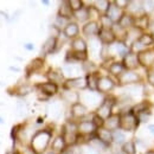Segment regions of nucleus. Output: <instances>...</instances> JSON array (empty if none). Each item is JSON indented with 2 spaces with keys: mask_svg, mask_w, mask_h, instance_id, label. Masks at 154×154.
I'll use <instances>...</instances> for the list:
<instances>
[{
  "mask_svg": "<svg viewBox=\"0 0 154 154\" xmlns=\"http://www.w3.org/2000/svg\"><path fill=\"white\" fill-rule=\"evenodd\" d=\"M87 87V79L83 77H75V78H70L64 83V88L65 89H83Z\"/></svg>",
  "mask_w": 154,
  "mask_h": 154,
  "instance_id": "nucleus-6",
  "label": "nucleus"
},
{
  "mask_svg": "<svg viewBox=\"0 0 154 154\" xmlns=\"http://www.w3.org/2000/svg\"><path fill=\"white\" fill-rule=\"evenodd\" d=\"M24 46H25V49H27V50H33V44H31V43H26Z\"/></svg>",
  "mask_w": 154,
  "mask_h": 154,
  "instance_id": "nucleus-54",
  "label": "nucleus"
},
{
  "mask_svg": "<svg viewBox=\"0 0 154 154\" xmlns=\"http://www.w3.org/2000/svg\"><path fill=\"white\" fill-rule=\"evenodd\" d=\"M56 45H57V38L56 37H50V38L46 39V42L44 43L42 50H43V52L45 55H48V54H51V52L55 51Z\"/></svg>",
  "mask_w": 154,
  "mask_h": 154,
  "instance_id": "nucleus-19",
  "label": "nucleus"
},
{
  "mask_svg": "<svg viewBox=\"0 0 154 154\" xmlns=\"http://www.w3.org/2000/svg\"><path fill=\"white\" fill-rule=\"evenodd\" d=\"M139 59H137V54H134V52H128L125 58H123V65L129 70H134L139 66Z\"/></svg>",
  "mask_w": 154,
  "mask_h": 154,
  "instance_id": "nucleus-7",
  "label": "nucleus"
},
{
  "mask_svg": "<svg viewBox=\"0 0 154 154\" xmlns=\"http://www.w3.org/2000/svg\"><path fill=\"white\" fill-rule=\"evenodd\" d=\"M123 152L126 154H135V146L133 142H126L123 145Z\"/></svg>",
  "mask_w": 154,
  "mask_h": 154,
  "instance_id": "nucleus-42",
  "label": "nucleus"
},
{
  "mask_svg": "<svg viewBox=\"0 0 154 154\" xmlns=\"http://www.w3.org/2000/svg\"><path fill=\"white\" fill-rule=\"evenodd\" d=\"M49 154H55V153H54V152H50V153H49Z\"/></svg>",
  "mask_w": 154,
  "mask_h": 154,
  "instance_id": "nucleus-61",
  "label": "nucleus"
},
{
  "mask_svg": "<svg viewBox=\"0 0 154 154\" xmlns=\"http://www.w3.org/2000/svg\"><path fill=\"white\" fill-rule=\"evenodd\" d=\"M78 25L76 23H69L65 27H64V35L68 37V38H75L77 35H78Z\"/></svg>",
  "mask_w": 154,
  "mask_h": 154,
  "instance_id": "nucleus-21",
  "label": "nucleus"
},
{
  "mask_svg": "<svg viewBox=\"0 0 154 154\" xmlns=\"http://www.w3.org/2000/svg\"><path fill=\"white\" fill-rule=\"evenodd\" d=\"M65 140L63 136H57L54 142H52V149L54 151H58V152H63L65 149Z\"/></svg>",
  "mask_w": 154,
  "mask_h": 154,
  "instance_id": "nucleus-26",
  "label": "nucleus"
},
{
  "mask_svg": "<svg viewBox=\"0 0 154 154\" xmlns=\"http://www.w3.org/2000/svg\"><path fill=\"white\" fill-rule=\"evenodd\" d=\"M89 143H90V147L93 148V149H95V151H104L106 149V147H107V145L106 143H103L98 137H94V139H90V141H89Z\"/></svg>",
  "mask_w": 154,
  "mask_h": 154,
  "instance_id": "nucleus-29",
  "label": "nucleus"
},
{
  "mask_svg": "<svg viewBox=\"0 0 154 154\" xmlns=\"http://www.w3.org/2000/svg\"><path fill=\"white\" fill-rule=\"evenodd\" d=\"M72 10L69 5V1H63L59 6V10H58V16L62 17V18H65V19H69L70 17H72Z\"/></svg>",
  "mask_w": 154,
  "mask_h": 154,
  "instance_id": "nucleus-16",
  "label": "nucleus"
},
{
  "mask_svg": "<svg viewBox=\"0 0 154 154\" xmlns=\"http://www.w3.org/2000/svg\"><path fill=\"white\" fill-rule=\"evenodd\" d=\"M98 79H100V77L97 76V74H95V72H91V74H89V75L87 76V87H88L91 91L97 90Z\"/></svg>",
  "mask_w": 154,
  "mask_h": 154,
  "instance_id": "nucleus-23",
  "label": "nucleus"
},
{
  "mask_svg": "<svg viewBox=\"0 0 154 154\" xmlns=\"http://www.w3.org/2000/svg\"><path fill=\"white\" fill-rule=\"evenodd\" d=\"M93 123H94V126L96 128H102V126L104 125V120L101 116H98L96 114V115H94V117H93Z\"/></svg>",
  "mask_w": 154,
  "mask_h": 154,
  "instance_id": "nucleus-44",
  "label": "nucleus"
},
{
  "mask_svg": "<svg viewBox=\"0 0 154 154\" xmlns=\"http://www.w3.org/2000/svg\"><path fill=\"white\" fill-rule=\"evenodd\" d=\"M69 5H70V7H71V10L74 12H77V11H79V10L83 8V2L81 0H70L69 1Z\"/></svg>",
  "mask_w": 154,
  "mask_h": 154,
  "instance_id": "nucleus-38",
  "label": "nucleus"
},
{
  "mask_svg": "<svg viewBox=\"0 0 154 154\" xmlns=\"http://www.w3.org/2000/svg\"><path fill=\"white\" fill-rule=\"evenodd\" d=\"M63 154H81V149L76 146H69L63 151Z\"/></svg>",
  "mask_w": 154,
  "mask_h": 154,
  "instance_id": "nucleus-45",
  "label": "nucleus"
},
{
  "mask_svg": "<svg viewBox=\"0 0 154 154\" xmlns=\"http://www.w3.org/2000/svg\"><path fill=\"white\" fill-rule=\"evenodd\" d=\"M109 5H110V2L107 1V0H98V1H95V8H96L98 12H107Z\"/></svg>",
  "mask_w": 154,
  "mask_h": 154,
  "instance_id": "nucleus-32",
  "label": "nucleus"
},
{
  "mask_svg": "<svg viewBox=\"0 0 154 154\" xmlns=\"http://www.w3.org/2000/svg\"><path fill=\"white\" fill-rule=\"evenodd\" d=\"M128 94H131L132 96H139V94H140L139 87L137 85H131L128 88Z\"/></svg>",
  "mask_w": 154,
  "mask_h": 154,
  "instance_id": "nucleus-47",
  "label": "nucleus"
},
{
  "mask_svg": "<svg viewBox=\"0 0 154 154\" xmlns=\"http://www.w3.org/2000/svg\"><path fill=\"white\" fill-rule=\"evenodd\" d=\"M46 77L49 78V82L55 83L56 85H57L58 83H63V78H64L63 74L60 71H58V70H50L48 72Z\"/></svg>",
  "mask_w": 154,
  "mask_h": 154,
  "instance_id": "nucleus-22",
  "label": "nucleus"
},
{
  "mask_svg": "<svg viewBox=\"0 0 154 154\" xmlns=\"http://www.w3.org/2000/svg\"><path fill=\"white\" fill-rule=\"evenodd\" d=\"M114 82L112 78L104 76V77H100L98 79V84H97V90L100 93H108L113 88H114Z\"/></svg>",
  "mask_w": 154,
  "mask_h": 154,
  "instance_id": "nucleus-8",
  "label": "nucleus"
},
{
  "mask_svg": "<svg viewBox=\"0 0 154 154\" xmlns=\"http://www.w3.org/2000/svg\"><path fill=\"white\" fill-rule=\"evenodd\" d=\"M146 154H154V152H152V151H148V152H147Z\"/></svg>",
  "mask_w": 154,
  "mask_h": 154,
  "instance_id": "nucleus-60",
  "label": "nucleus"
},
{
  "mask_svg": "<svg viewBox=\"0 0 154 154\" xmlns=\"http://www.w3.org/2000/svg\"><path fill=\"white\" fill-rule=\"evenodd\" d=\"M71 55V57L74 58L75 60H78V62H84V60H87V58H88V55H87V52H70Z\"/></svg>",
  "mask_w": 154,
  "mask_h": 154,
  "instance_id": "nucleus-39",
  "label": "nucleus"
},
{
  "mask_svg": "<svg viewBox=\"0 0 154 154\" xmlns=\"http://www.w3.org/2000/svg\"><path fill=\"white\" fill-rule=\"evenodd\" d=\"M114 4H115L117 7L122 8V7H128V5H129V1H128V0H116Z\"/></svg>",
  "mask_w": 154,
  "mask_h": 154,
  "instance_id": "nucleus-49",
  "label": "nucleus"
},
{
  "mask_svg": "<svg viewBox=\"0 0 154 154\" xmlns=\"http://www.w3.org/2000/svg\"><path fill=\"white\" fill-rule=\"evenodd\" d=\"M71 48L75 52H85L87 50V43L82 38L74 39V42L71 43Z\"/></svg>",
  "mask_w": 154,
  "mask_h": 154,
  "instance_id": "nucleus-24",
  "label": "nucleus"
},
{
  "mask_svg": "<svg viewBox=\"0 0 154 154\" xmlns=\"http://www.w3.org/2000/svg\"><path fill=\"white\" fill-rule=\"evenodd\" d=\"M143 5H145L143 8H145L146 11H148V12H151V11L154 10V1H151V0H149V1H145Z\"/></svg>",
  "mask_w": 154,
  "mask_h": 154,
  "instance_id": "nucleus-50",
  "label": "nucleus"
},
{
  "mask_svg": "<svg viewBox=\"0 0 154 154\" xmlns=\"http://www.w3.org/2000/svg\"><path fill=\"white\" fill-rule=\"evenodd\" d=\"M145 48L146 46H143L139 40H135L134 43L132 44V50H133V52L134 54H140V52H142V51H145Z\"/></svg>",
  "mask_w": 154,
  "mask_h": 154,
  "instance_id": "nucleus-40",
  "label": "nucleus"
},
{
  "mask_svg": "<svg viewBox=\"0 0 154 154\" xmlns=\"http://www.w3.org/2000/svg\"><path fill=\"white\" fill-rule=\"evenodd\" d=\"M77 128H78V132L83 135L93 134V133L95 132V129H96V127L94 126L93 121H82V122L77 126Z\"/></svg>",
  "mask_w": 154,
  "mask_h": 154,
  "instance_id": "nucleus-13",
  "label": "nucleus"
},
{
  "mask_svg": "<svg viewBox=\"0 0 154 154\" xmlns=\"http://www.w3.org/2000/svg\"><path fill=\"white\" fill-rule=\"evenodd\" d=\"M63 70L65 71V72H68V74H76L79 71V68L76 66V65H74V64H66L64 68H63Z\"/></svg>",
  "mask_w": 154,
  "mask_h": 154,
  "instance_id": "nucleus-43",
  "label": "nucleus"
},
{
  "mask_svg": "<svg viewBox=\"0 0 154 154\" xmlns=\"http://www.w3.org/2000/svg\"><path fill=\"white\" fill-rule=\"evenodd\" d=\"M83 33L88 37H93V36H98L100 33V27L96 21H89L83 26Z\"/></svg>",
  "mask_w": 154,
  "mask_h": 154,
  "instance_id": "nucleus-12",
  "label": "nucleus"
},
{
  "mask_svg": "<svg viewBox=\"0 0 154 154\" xmlns=\"http://www.w3.org/2000/svg\"><path fill=\"white\" fill-rule=\"evenodd\" d=\"M148 131L154 135V125H151V126H148Z\"/></svg>",
  "mask_w": 154,
  "mask_h": 154,
  "instance_id": "nucleus-56",
  "label": "nucleus"
},
{
  "mask_svg": "<svg viewBox=\"0 0 154 154\" xmlns=\"http://www.w3.org/2000/svg\"><path fill=\"white\" fill-rule=\"evenodd\" d=\"M123 68H125V65H123L122 63L115 62V63H113V64L109 66V71H110L113 75L120 76V75L123 72Z\"/></svg>",
  "mask_w": 154,
  "mask_h": 154,
  "instance_id": "nucleus-31",
  "label": "nucleus"
},
{
  "mask_svg": "<svg viewBox=\"0 0 154 154\" xmlns=\"http://www.w3.org/2000/svg\"><path fill=\"white\" fill-rule=\"evenodd\" d=\"M143 46H149L154 43V38L151 36V35H141L139 39H137Z\"/></svg>",
  "mask_w": 154,
  "mask_h": 154,
  "instance_id": "nucleus-35",
  "label": "nucleus"
},
{
  "mask_svg": "<svg viewBox=\"0 0 154 154\" xmlns=\"http://www.w3.org/2000/svg\"><path fill=\"white\" fill-rule=\"evenodd\" d=\"M113 104H114V101L109 102V98H106V100L102 102V104L98 107V109H97V115L101 116V117L106 121L109 116H112V108H113Z\"/></svg>",
  "mask_w": 154,
  "mask_h": 154,
  "instance_id": "nucleus-3",
  "label": "nucleus"
},
{
  "mask_svg": "<svg viewBox=\"0 0 154 154\" xmlns=\"http://www.w3.org/2000/svg\"><path fill=\"white\" fill-rule=\"evenodd\" d=\"M147 108H148L147 102H141V103L136 104L134 108H133V113H135V114H139V115H140V114H142V113H146Z\"/></svg>",
  "mask_w": 154,
  "mask_h": 154,
  "instance_id": "nucleus-36",
  "label": "nucleus"
},
{
  "mask_svg": "<svg viewBox=\"0 0 154 154\" xmlns=\"http://www.w3.org/2000/svg\"><path fill=\"white\" fill-rule=\"evenodd\" d=\"M10 70H12V71H19V69H18V68H13V66H11V68H10Z\"/></svg>",
  "mask_w": 154,
  "mask_h": 154,
  "instance_id": "nucleus-57",
  "label": "nucleus"
},
{
  "mask_svg": "<svg viewBox=\"0 0 154 154\" xmlns=\"http://www.w3.org/2000/svg\"><path fill=\"white\" fill-rule=\"evenodd\" d=\"M116 36L115 33L113 32L112 29H101L100 33H98V39L102 44L104 45H109L115 40Z\"/></svg>",
  "mask_w": 154,
  "mask_h": 154,
  "instance_id": "nucleus-5",
  "label": "nucleus"
},
{
  "mask_svg": "<svg viewBox=\"0 0 154 154\" xmlns=\"http://www.w3.org/2000/svg\"><path fill=\"white\" fill-rule=\"evenodd\" d=\"M84 153L85 154H98L96 151H95V149H93L91 147H88V148L84 151Z\"/></svg>",
  "mask_w": 154,
  "mask_h": 154,
  "instance_id": "nucleus-53",
  "label": "nucleus"
},
{
  "mask_svg": "<svg viewBox=\"0 0 154 154\" xmlns=\"http://www.w3.org/2000/svg\"><path fill=\"white\" fill-rule=\"evenodd\" d=\"M49 110V114L52 116V117H55V119H58L59 116H60V113H62V108H60V104L57 103V102H54V103H51L50 106H49V108H48Z\"/></svg>",
  "mask_w": 154,
  "mask_h": 154,
  "instance_id": "nucleus-28",
  "label": "nucleus"
},
{
  "mask_svg": "<svg viewBox=\"0 0 154 154\" xmlns=\"http://www.w3.org/2000/svg\"><path fill=\"white\" fill-rule=\"evenodd\" d=\"M148 27H149V31H151V36H152V35L154 36V21L152 23V24H149Z\"/></svg>",
  "mask_w": 154,
  "mask_h": 154,
  "instance_id": "nucleus-55",
  "label": "nucleus"
},
{
  "mask_svg": "<svg viewBox=\"0 0 154 154\" xmlns=\"http://www.w3.org/2000/svg\"><path fill=\"white\" fill-rule=\"evenodd\" d=\"M100 20H101L102 29H112V27H113V21L109 19L106 14L101 16V17H100Z\"/></svg>",
  "mask_w": 154,
  "mask_h": 154,
  "instance_id": "nucleus-37",
  "label": "nucleus"
},
{
  "mask_svg": "<svg viewBox=\"0 0 154 154\" xmlns=\"http://www.w3.org/2000/svg\"><path fill=\"white\" fill-rule=\"evenodd\" d=\"M69 23H68V19H65V18H62V17H59L58 16L57 19H56V24H55V26L56 27H60V26H66Z\"/></svg>",
  "mask_w": 154,
  "mask_h": 154,
  "instance_id": "nucleus-48",
  "label": "nucleus"
},
{
  "mask_svg": "<svg viewBox=\"0 0 154 154\" xmlns=\"http://www.w3.org/2000/svg\"><path fill=\"white\" fill-rule=\"evenodd\" d=\"M4 122H5V121H4V119H2V117H1V116H0V125H2V123H4Z\"/></svg>",
  "mask_w": 154,
  "mask_h": 154,
  "instance_id": "nucleus-58",
  "label": "nucleus"
},
{
  "mask_svg": "<svg viewBox=\"0 0 154 154\" xmlns=\"http://www.w3.org/2000/svg\"><path fill=\"white\" fill-rule=\"evenodd\" d=\"M39 88L42 90L43 94L48 95V96H51V95H55L58 91V87L55 83H51V82H45V83H42L39 84Z\"/></svg>",
  "mask_w": 154,
  "mask_h": 154,
  "instance_id": "nucleus-15",
  "label": "nucleus"
},
{
  "mask_svg": "<svg viewBox=\"0 0 154 154\" xmlns=\"http://www.w3.org/2000/svg\"><path fill=\"white\" fill-rule=\"evenodd\" d=\"M128 8H129V12L135 16H143L142 14V8L143 6H141V2H137V1H129V5H128Z\"/></svg>",
  "mask_w": 154,
  "mask_h": 154,
  "instance_id": "nucleus-25",
  "label": "nucleus"
},
{
  "mask_svg": "<svg viewBox=\"0 0 154 154\" xmlns=\"http://www.w3.org/2000/svg\"><path fill=\"white\" fill-rule=\"evenodd\" d=\"M119 79L121 84H134L136 82H139L140 77L134 71H127V72H122L119 76Z\"/></svg>",
  "mask_w": 154,
  "mask_h": 154,
  "instance_id": "nucleus-9",
  "label": "nucleus"
},
{
  "mask_svg": "<svg viewBox=\"0 0 154 154\" xmlns=\"http://www.w3.org/2000/svg\"><path fill=\"white\" fill-rule=\"evenodd\" d=\"M120 120H121V116L120 115H112L109 116L106 121H104V126L107 129L112 131V129H117L120 127Z\"/></svg>",
  "mask_w": 154,
  "mask_h": 154,
  "instance_id": "nucleus-18",
  "label": "nucleus"
},
{
  "mask_svg": "<svg viewBox=\"0 0 154 154\" xmlns=\"http://www.w3.org/2000/svg\"><path fill=\"white\" fill-rule=\"evenodd\" d=\"M139 63L143 66H151L154 64V50H145L137 54Z\"/></svg>",
  "mask_w": 154,
  "mask_h": 154,
  "instance_id": "nucleus-4",
  "label": "nucleus"
},
{
  "mask_svg": "<svg viewBox=\"0 0 154 154\" xmlns=\"http://www.w3.org/2000/svg\"><path fill=\"white\" fill-rule=\"evenodd\" d=\"M82 101L91 107L96 106L100 103V95L96 91H89V93H84L82 94Z\"/></svg>",
  "mask_w": 154,
  "mask_h": 154,
  "instance_id": "nucleus-11",
  "label": "nucleus"
},
{
  "mask_svg": "<svg viewBox=\"0 0 154 154\" xmlns=\"http://www.w3.org/2000/svg\"><path fill=\"white\" fill-rule=\"evenodd\" d=\"M133 24H134V19H133L132 16H129V14H123V16L121 17V19L119 20V25H120L122 29L131 27Z\"/></svg>",
  "mask_w": 154,
  "mask_h": 154,
  "instance_id": "nucleus-30",
  "label": "nucleus"
},
{
  "mask_svg": "<svg viewBox=\"0 0 154 154\" xmlns=\"http://www.w3.org/2000/svg\"><path fill=\"white\" fill-rule=\"evenodd\" d=\"M50 137H51V132L50 131H39L36 134L32 136V140H31V148L36 152V154H39L42 152H44L49 145V141H50Z\"/></svg>",
  "mask_w": 154,
  "mask_h": 154,
  "instance_id": "nucleus-1",
  "label": "nucleus"
},
{
  "mask_svg": "<svg viewBox=\"0 0 154 154\" xmlns=\"http://www.w3.org/2000/svg\"><path fill=\"white\" fill-rule=\"evenodd\" d=\"M106 16L112 20V21H119L123 14H122L120 7H117L115 4H110L109 7H108V10H107V12H106Z\"/></svg>",
  "mask_w": 154,
  "mask_h": 154,
  "instance_id": "nucleus-10",
  "label": "nucleus"
},
{
  "mask_svg": "<svg viewBox=\"0 0 154 154\" xmlns=\"http://www.w3.org/2000/svg\"><path fill=\"white\" fill-rule=\"evenodd\" d=\"M31 91V88L29 87V85H23V87H20L19 89H18V95L19 96H25V95H27Z\"/></svg>",
  "mask_w": 154,
  "mask_h": 154,
  "instance_id": "nucleus-46",
  "label": "nucleus"
},
{
  "mask_svg": "<svg viewBox=\"0 0 154 154\" xmlns=\"http://www.w3.org/2000/svg\"><path fill=\"white\" fill-rule=\"evenodd\" d=\"M43 4H44V5H49V1H46V0H44V1H43Z\"/></svg>",
  "mask_w": 154,
  "mask_h": 154,
  "instance_id": "nucleus-59",
  "label": "nucleus"
},
{
  "mask_svg": "<svg viewBox=\"0 0 154 154\" xmlns=\"http://www.w3.org/2000/svg\"><path fill=\"white\" fill-rule=\"evenodd\" d=\"M134 24L136 27L139 29H145V27H148L149 26V23H148V19L146 16H141L139 17L136 20H134Z\"/></svg>",
  "mask_w": 154,
  "mask_h": 154,
  "instance_id": "nucleus-34",
  "label": "nucleus"
},
{
  "mask_svg": "<svg viewBox=\"0 0 154 154\" xmlns=\"http://www.w3.org/2000/svg\"><path fill=\"white\" fill-rule=\"evenodd\" d=\"M17 108H18V114L19 115H24L26 113V107H25V104L23 102H18Z\"/></svg>",
  "mask_w": 154,
  "mask_h": 154,
  "instance_id": "nucleus-51",
  "label": "nucleus"
},
{
  "mask_svg": "<svg viewBox=\"0 0 154 154\" xmlns=\"http://www.w3.org/2000/svg\"><path fill=\"white\" fill-rule=\"evenodd\" d=\"M62 98L66 102H70L72 104L77 103V101L79 100V95L77 94L76 91H72L70 89H65L63 93H62Z\"/></svg>",
  "mask_w": 154,
  "mask_h": 154,
  "instance_id": "nucleus-20",
  "label": "nucleus"
},
{
  "mask_svg": "<svg viewBox=\"0 0 154 154\" xmlns=\"http://www.w3.org/2000/svg\"><path fill=\"white\" fill-rule=\"evenodd\" d=\"M147 79H148L149 84L154 87V72H149V74H148V76H147Z\"/></svg>",
  "mask_w": 154,
  "mask_h": 154,
  "instance_id": "nucleus-52",
  "label": "nucleus"
},
{
  "mask_svg": "<svg viewBox=\"0 0 154 154\" xmlns=\"http://www.w3.org/2000/svg\"><path fill=\"white\" fill-rule=\"evenodd\" d=\"M71 114H72L74 117L81 119V117H83L87 114V107L83 103L77 102L75 104H72V107H71Z\"/></svg>",
  "mask_w": 154,
  "mask_h": 154,
  "instance_id": "nucleus-17",
  "label": "nucleus"
},
{
  "mask_svg": "<svg viewBox=\"0 0 154 154\" xmlns=\"http://www.w3.org/2000/svg\"><path fill=\"white\" fill-rule=\"evenodd\" d=\"M43 64H44V60H43L42 58H36V59H33V60L29 64V66H27V72L31 74V72L37 71V70H39V69L43 66Z\"/></svg>",
  "mask_w": 154,
  "mask_h": 154,
  "instance_id": "nucleus-27",
  "label": "nucleus"
},
{
  "mask_svg": "<svg viewBox=\"0 0 154 154\" xmlns=\"http://www.w3.org/2000/svg\"><path fill=\"white\" fill-rule=\"evenodd\" d=\"M75 17H76L79 21H84V20H87L89 17H90V16H89V8L83 7L82 10H79V11L75 12Z\"/></svg>",
  "mask_w": 154,
  "mask_h": 154,
  "instance_id": "nucleus-33",
  "label": "nucleus"
},
{
  "mask_svg": "<svg viewBox=\"0 0 154 154\" xmlns=\"http://www.w3.org/2000/svg\"><path fill=\"white\" fill-rule=\"evenodd\" d=\"M137 126V120L132 113H127L125 115L121 116L120 120V128L125 129V131H134Z\"/></svg>",
  "mask_w": 154,
  "mask_h": 154,
  "instance_id": "nucleus-2",
  "label": "nucleus"
},
{
  "mask_svg": "<svg viewBox=\"0 0 154 154\" xmlns=\"http://www.w3.org/2000/svg\"><path fill=\"white\" fill-rule=\"evenodd\" d=\"M125 139H126L125 134L122 132H120V131H116L115 133L113 134V141H115L116 143H122L125 141Z\"/></svg>",
  "mask_w": 154,
  "mask_h": 154,
  "instance_id": "nucleus-41",
  "label": "nucleus"
},
{
  "mask_svg": "<svg viewBox=\"0 0 154 154\" xmlns=\"http://www.w3.org/2000/svg\"><path fill=\"white\" fill-rule=\"evenodd\" d=\"M96 136L106 145H109L113 141V133L107 128H98Z\"/></svg>",
  "mask_w": 154,
  "mask_h": 154,
  "instance_id": "nucleus-14",
  "label": "nucleus"
}]
</instances>
